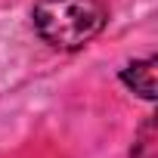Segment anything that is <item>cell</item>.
<instances>
[{
  "instance_id": "obj_1",
  "label": "cell",
  "mask_w": 158,
  "mask_h": 158,
  "mask_svg": "<svg viewBox=\"0 0 158 158\" xmlns=\"http://www.w3.org/2000/svg\"><path fill=\"white\" fill-rule=\"evenodd\" d=\"M34 28L56 50H81L109 22L102 0H37Z\"/></svg>"
},
{
  "instance_id": "obj_2",
  "label": "cell",
  "mask_w": 158,
  "mask_h": 158,
  "mask_svg": "<svg viewBox=\"0 0 158 158\" xmlns=\"http://www.w3.org/2000/svg\"><path fill=\"white\" fill-rule=\"evenodd\" d=\"M155 65L158 59H139V62H130L127 68H121V81L143 99H155Z\"/></svg>"
},
{
  "instance_id": "obj_3",
  "label": "cell",
  "mask_w": 158,
  "mask_h": 158,
  "mask_svg": "<svg viewBox=\"0 0 158 158\" xmlns=\"http://www.w3.org/2000/svg\"><path fill=\"white\" fill-rule=\"evenodd\" d=\"M130 158H155V121L152 118L139 127V136L130 149Z\"/></svg>"
}]
</instances>
